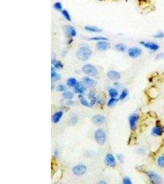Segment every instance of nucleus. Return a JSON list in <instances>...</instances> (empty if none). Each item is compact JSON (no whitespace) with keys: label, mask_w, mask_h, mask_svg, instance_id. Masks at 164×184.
I'll return each mask as SVG.
<instances>
[{"label":"nucleus","mask_w":164,"mask_h":184,"mask_svg":"<svg viewBox=\"0 0 164 184\" xmlns=\"http://www.w3.org/2000/svg\"><path fill=\"white\" fill-rule=\"evenodd\" d=\"M76 55L77 57L80 60L86 61L90 58L92 55V51L87 47H81L77 50L76 52Z\"/></svg>","instance_id":"1"},{"label":"nucleus","mask_w":164,"mask_h":184,"mask_svg":"<svg viewBox=\"0 0 164 184\" xmlns=\"http://www.w3.org/2000/svg\"><path fill=\"white\" fill-rule=\"evenodd\" d=\"M146 174L149 177L150 181L153 183L159 184L162 183L163 182L162 177L154 171H148L146 172Z\"/></svg>","instance_id":"2"},{"label":"nucleus","mask_w":164,"mask_h":184,"mask_svg":"<svg viewBox=\"0 0 164 184\" xmlns=\"http://www.w3.org/2000/svg\"><path fill=\"white\" fill-rule=\"evenodd\" d=\"M95 139L99 144H104L106 139L105 132L102 129L97 130L95 133Z\"/></svg>","instance_id":"3"},{"label":"nucleus","mask_w":164,"mask_h":184,"mask_svg":"<svg viewBox=\"0 0 164 184\" xmlns=\"http://www.w3.org/2000/svg\"><path fill=\"white\" fill-rule=\"evenodd\" d=\"M140 44L144 47L152 52H156L160 49V46L157 43H156V42H154L141 41Z\"/></svg>","instance_id":"4"},{"label":"nucleus","mask_w":164,"mask_h":184,"mask_svg":"<svg viewBox=\"0 0 164 184\" xmlns=\"http://www.w3.org/2000/svg\"><path fill=\"white\" fill-rule=\"evenodd\" d=\"M138 120H139V116L137 114H133L130 116L129 121L131 130L135 131L136 129Z\"/></svg>","instance_id":"5"},{"label":"nucleus","mask_w":164,"mask_h":184,"mask_svg":"<svg viewBox=\"0 0 164 184\" xmlns=\"http://www.w3.org/2000/svg\"><path fill=\"white\" fill-rule=\"evenodd\" d=\"M83 71L84 73L89 76H93L97 75V70L96 68L90 64H87L85 65L83 68Z\"/></svg>","instance_id":"6"},{"label":"nucleus","mask_w":164,"mask_h":184,"mask_svg":"<svg viewBox=\"0 0 164 184\" xmlns=\"http://www.w3.org/2000/svg\"><path fill=\"white\" fill-rule=\"evenodd\" d=\"M128 54L130 57L132 59L138 58L142 54V50L138 47H131L128 50Z\"/></svg>","instance_id":"7"},{"label":"nucleus","mask_w":164,"mask_h":184,"mask_svg":"<svg viewBox=\"0 0 164 184\" xmlns=\"http://www.w3.org/2000/svg\"><path fill=\"white\" fill-rule=\"evenodd\" d=\"M87 167L83 164H79L74 167L73 169V173L76 176H82L86 173Z\"/></svg>","instance_id":"8"},{"label":"nucleus","mask_w":164,"mask_h":184,"mask_svg":"<svg viewBox=\"0 0 164 184\" xmlns=\"http://www.w3.org/2000/svg\"><path fill=\"white\" fill-rule=\"evenodd\" d=\"M105 163L107 166L114 167L116 166V161L113 155L111 153H108L106 155L105 160Z\"/></svg>","instance_id":"9"},{"label":"nucleus","mask_w":164,"mask_h":184,"mask_svg":"<svg viewBox=\"0 0 164 184\" xmlns=\"http://www.w3.org/2000/svg\"><path fill=\"white\" fill-rule=\"evenodd\" d=\"M64 30L66 33L69 37H74L77 35V32L75 28L71 25H66L64 27Z\"/></svg>","instance_id":"10"},{"label":"nucleus","mask_w":164,"mask_h":184,"mask_svg":"<svg viewBox=\"0 0 164 184\" xmlns=\"http://www.w3.org/2000/svg\"><path fill=\"white\" fill-rule=\"evenodd\" d=\"M111 45L108 42H106V41H99L98 43L97 44V47L99 50L102 51H105L108 50V49L110 48Z\"/></svg>","instance_id":"11"},{"label":"nucleus","mask_w":164,"mask_h":184,"mask_svg":"<svg viewBox=\"0 0 164 184\" xmlns=\"http://www.w3.org/2000/svg\"><path fill=\"white\" fill-rule=\"evenodd\" d=\"M164 133V128L161 125L155 126L152 130V134L156 136H160Z\"/></svg>","instance_id":"12"},{"label":"nucleus","mask_w":164,"mask_h":184,"mask_svg":"<svg viewBox=\"0 0 164 184\" xmlns=\"http://www.w3.org/2000/svg\"><path fill=\"white\" fill-rule=\"evenodd\" d=\"M108 77L111 80H119L120 78V74L116 71H110L108 73Z\"/></svg>","instance_id":"13"},{"label":"nucleus","mask_w":164,"mask_h":184,"mask_svg":"<svg viewBox=\"0 0 164 184\" xmlns=\"http://www.w3.org/2000/svg\"><path fill=\"white\" fill-rule=\"evenodd\" d=\"M105 117L102 115H97L93 117V121L96 125H102L105 122Z\"/></svg>","instance_id":"14"},{"label":"nucleus","mask_w":164,"mask_h":184,"mask_svg":"<svg viewBox=\"0 0 164 184\" xmlns=\"http://www.w3.org/2000/svg\"><path fill=\"white\" fill-rule=\"evenodd\" d=\"M85 30L92 33H100L102 31L100 28L93 26H85Z\"/></svg>","instance_id":"15"},{"label":"nucleus","mask_w":164,"mask_h":184,"mask_svg":"<svg viewBox=\"0 0 164 184\" xmlns=\"http://www.w3.org/2000/svg\"><path fill=\"white\" fill-rule=\"evenodd\" d=\"M62 116H63V112L62 111L57 112L56 114L53 116V117H52L53 122L55 123H58L60 120Z\"/></svg>","instance_id":"16"},{"label":"nucleus","mask_w":164,"mask_h":184,"mask_svg":"<svg viewBox=\"0 0 164 184\" xmlns=\"http://www.w3.org/2000/svg\"><path fill=\"white\" fill-rule=\"evenodd\" d=\"M84 91H85L84 87L82 86V85L79 83H77L76 85V86L74 87V92L77 93L82 94V93H84Z\"/></svg>","instance_id":"17"},{"label":"nucleus","mask_w":164,"mask_h":184,"mask_svg":"<svg viewBox=\"0 0 164 184\" xmlns=\"http://www.w3.org/2000/svg\"><path fill=\"white\" fill-rule=\"evenodd\" d=\"M51 78L52 80H59L61 79L60 75H59L56 72V71L54 70V68L53 67L51 69Z\"/></svg>","instance_id":"18"},{"label":"nucleus","mask_w":164,"mask_h":184,"mask_svg":"<svg viewBox=\"0 0 164 184\" xmlns=\"http://www.w3.org/2000/svg\"><path fill=\"white\" fill-rule=\"evenodd\" d=\"M84 82L85 83H86L87 86H90V87H93L95 86V85H96V82H95L94 80L89 78V77H84Z\"/></svg>","instance_id":"19"},{"label":"nucleus","mask_w":164,"mask_h":184,"mask_svg":"<svg viewBox=\"0 0 164 184\" xmlns=\"http://www.w3.org/2000/svg\"><path fill=\"white\" fill-rule=\"evenodd\" d=\"M79 100H80L81 104H83V106H86V107H92L91 105H90V103H89V102L86 100L85 98H84L83 96L79 95Z\"/></svg>","instance_id":"20"},{"label":"nucleus","mask_w":164,"mask_h":184,"mask_svg":"<svg viewBox=\"0 0 164 184\" xmlns=\"http://www.w3.org/2000/svg\"><path fill=\"white\" fill-rule=\"evenodd\" d=\"M52 63L54 66L55 68H57V69H61V68H63V64L61 62L57 61L55 59H53L52 60Z\"/></svg>","instance_id":"21"},{"label":"nucleus","mask_w":164,"mask_h":184,"mask_svg":"<svg viewBox=\"0 0 164 184\" xmlns=\"http://www.w3.org/2000/svg\"><path fill=\"white\" fill-rule=\"evenodd\" d=\"M115 48L119 52H124L126 50V46L124 44H117L115 46Z\"/></svg>","instance_id":"22"},{"label":"nucleus","mask_w":164,"mask_h":184,"mask_svg":"<svg viewBox=\"0 0 164 184\" xmlns=\"http://www.w3.org/2000/svg\"><path fill=\"white\" fill-rule=\"evenodd\" d=\"M77 83V80L74 78H70L67 80L68 86H69L70 87H75Z\"/></svg>","instance_id":"23"},{"label":"nucleus","mask_w":164,"mask_h":184,"mask_svg":"<svg viewBox=\"0 0 164 184\" xmlns=\"http://www.w3.org/2000/svg\"><path fill=\"white\" fill-rule=\"evenodd\" d=\"M62 15L63 16L68 20V21H71V16L70 15L69 12H68L66 10L64 9L62 11Z\"/></svg>","instance_id":"24"},{"label":"nucleus","mask_w":164,"mask_h":184,"mask_svg":"<svg viewBox=\"0 0 164 184\" xmlns=\"http://www.w3.org/2000/svg\"><path fill=\"white\" fill-rule=\"evenodd\" d=\"M157 164L160 167H164V155L160 156L157 159Z\"/></svg>","instance_id":"25"},{"label":"nucleus","mask_w":164,"mask_h":184,"mask_svg":"<svg viewBox=\"0 0 164 184\" xmlns=\"http://www.w3.org/2000/svg\"><path fill=\"white\" fill-rule=\"evenodd\" d=\"M109 95L111 98H116L118 95V92L114 89H111L109 91Z\"/></svg>","instance_id":"26"},{"label":"nucleus","mask_w":164,"mask_h":184,"mask_svg":"<svg viewBox=\"0 0 164 184\" xmlns=\"http://www.w3.org/2000/svg\"><path fill=\"white\" fill-rule=\"evenodd\" d=\"M128 93H129V92L127 89H124V90H123L119 96V100H124V99L128 95Z\"/></svg>","instance_id":"27"},{"label":"nucleus","mask_w":164,"mask_h":184,"mask_svg":"<svg viewBox=\"0 0 164 184\" xmlns=\"http://www.w3.org/2000/svg\"><path fill=\"white\" fill-rule=\"evenodd\" d=\"M63 96L66 98V99H69V100H71V99L73 98V94L70 92H65L63 93Z\"/></svg>","instance_id":"28"},{"label":"nucleus","mask_w":164,"mask_h":184,"mask_svg":"<svg viewBox=\"0 0 164 184\" xmlns=\"http://www.w3.org/2000/svg\"><path fill=\"white\" fill-rule=\"evenodd\" d=\"M89 40H92V41H107L108 39L106 38H104V37H93L89 39Z\"/></svg>","instance_id":"29"},{"label":"nucleus","mask_w":164,"mask_h":184,"mask_svg":"<svg viewBox=\"0 0 164 184\" xmlns=\"http://www.w3.org/2000/svg\"><path fill=\"white\" fill-rule=\"evenodd\" d=\"M53 8L57 11H61L62 9V5L60 2H57L53 5Z\"/></svg>","instance_id":"30"},{"label":"nucleus","mask_w":164,"mask_h":184,"mask_svg":"<svg viewBox=\"0 0 164 184\" xmlns=\"http://www.w3.org/2000/svg\"><path fill=\"white\" fill-rule=\"evenodd\" d=\"M116 101H117V100H116V98H111L110 100H109V101L108 102V106H109V107L113 106L116 103Z\"/></svg>","instance_id":"31"},{"label":"nucleus","mask_w":164,"mask_h":184,"mask_svg":"<svg viewBox=\"0 0 164 184\" xmlns=\"http://www.w3.org/2000/svg\"><path fill=\"white\" fill-rule=\"evenodd\" d=\"M154 38L157 39H162L164 38V33L163 32H158L154 35Z\"/></svg>","instance_id":"32"},{"label":"nucleus","mask_w":164,"mask_h":184,"mask_svg":"<svg viewBox=\"0 0 164 184\" xmlns=\"http://www.w3.org/2000/svg\"><path fill=\"white\" fill-rule=\"evenodd\" d=\"M123 183L124 184H132V180L129 177H124L123 179Z\"/></svg>","instance_id":"33"},{"label":"nucleus","mask_w":164,"mask_h":184,"mask_svg":"<svg viewBox=\"0 0 164 184\" xmlns=\"http://www.w3.org/2000/svg\"><path fill=\"white\" fill-rule=\"evenodd\" d=\"M57 89H58V90L59 91H60V92H63V91H65V90H66V87L64 86H63V85H59V86H58V87H57Z\"/></svg>","instance_id":"34"},{"label":"nucleus","mask_w":164,"mask_h":184,"mask_svg":"<svg viewBox=\"0 0 164 184\" xmlns=\"http://www.w3.org/2000/svg\"><path fill=\"white\" fill-rule=\"evenodd\" d=\"M89 97L90 98V100H91V99L95 97V92H93V90H91L89 93Z\"/></svg>","instance_id":"35"},{"label":"nucleus","mask_w":164,"mask_h":184,"mask_svg":"<svg viewBox=\"0 0 164 184\" xmlns=\"http://www.w3.org/2000/svg\"><path fill=\"white\" fill-rule=\"evenodd\" d=\"M117 158H118V160H119V161H120V162H123V160H124V158H123V156L122 155H120V154H119V155H117Z\"/></svg>","instance_id":"36"},{"label":"nucleus","mask_w":164,"mask_h":184,"mask_svg":"<svg viewBox=\"0 0 164 184\" xmlns=\"http://www.w3.org/2000/svg\"><path fill=\"white\" fill-rule=\"evenodd\" d=\"M76 119H77L76 117H73V118L71 119V123H72L73 124H75V123L77 122V119L76 120H74Z\"/></svg>","instance_id":"37"},{"label":"nucleus","mask_w":164,"mask_h":184,"mask_svg":"<svg viewBox=\"0 0 164 184\" xmlns=\"http://www.w3.org/2000/svg\"><path fill=\"white\" fill-rule=\"evenodd\" d=\"M54 153H55V155H56V156H57V155H58V151H57V150H55Z\"/></svg>","instance_id":"38"},{"label":"nucleus","mask_w":164,"mask_h":184,"mask_svg":"<svg viewBox=\"0 0 164 184\" xmlns=\"http://www.w3.org/2000/svg\"><path fill=\"white\" fill-rule=\"evenodd\" d=\"M99 183H106V182H103V181H101V182H99Z\"/></svg>","instance_id":"39"},{"label":"nucleus","mask_w":164,"mask_h":184,"mask_svg":"<svg viewBox=\"0 0 164 184\" xmlns=\"http://www.w3.org/2000/svg\"><path fill=\"white\" fill-rule=\"evenodd\" d=\"M100 1H103V0H100Z\"/></svg>","instance_id":"40"}]
</instances>
